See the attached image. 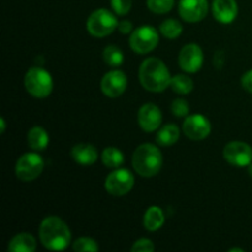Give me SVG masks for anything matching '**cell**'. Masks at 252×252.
Masks as SVG:
<instances>
[{"label": "cell", "instance_id": "obj_10", "mask_svg": "<svg viewBox=\"0 0 252 252\" xmlns=\"http://www.w3.org/2000/svg\"><path fill=\"white\" fill-rule=\"evenodd\" d=\"M185 135L192 140H202L206 139L209 134H211V122L208 118L204 117L203 115H196L187 116L185 118L184 126H182Z\"/></svg>", "mask_w": 252, "mask_h": 252}, {"label": "cell", "instance_id": "obj_7", "mask_svg": "<svg viewBox=\"0 0 252 252\" xmlns=\"http://www.w3.org/2000/svg\"><path fill=\"white\" fill-rule=\"evenodd\" d=\"M159 43V33L150 25H144L134 30L129 37V46L135 53L147 54L154 51Z\"/></svg>", "mask_w": 252, "mask_h": 252}, {"label": "cell", "instance_id": "obj_23", "mask_svg": "<svg viewBox=\"0 0 252 252\" xmlns=\"http://www.w3.org/2000/svg\"><path fill=\"white\" fill-rule=\"evenodd\" d=\"M102 58L105 63L111 68H118L120 65H122L123 61H125V56H123L122 51L118 47H116L115 44H110V46L103 49Z\"/></svg>", "mask_w": 252, "mask_h": 252}, {"label": "cell", "instance_id": "obj_18", "mask_svg": "<svg viewBox=\"0 0 252 252\" xmlns=\"http://www.w3.org/2000/svg\"><path fill=\"white\" fill-rule=\"evenodd\" d=\"M143 223H144V228L148 231L154 233V231L159 230L165 223V214L162 212V209L157 206H153L150 208H148L144 214Z\"/></svg>", "mask_w": 252, "mask_h": 252}, {"label": "cell", "instance_id": "obj_14", "mask_svg": "<svg viewBox=\"0 0 252 252\" xmlns=\"http://www.w3.org/2000/svg\"><path fill=\"white\" fill-rule=\"evenodd\" d=\"M162 115L154 103H144L138 111V123L144 132H155L161 126Z\"/></svg>", "mask_w": 252, "mask_h": 252}, {"label": "cell", "instance_id": "obj_6", "mask_svg": "<svg viewBox=\"0 0 252 252\" xmlns=\"http://www.w3.org/2000/svg\"><path fill=\"white\" fill-rule=\"evenodd\" d=\"M44 167L43 158L37 153H25L17 159L15 165V174L24 182L33 181L42 174Z\"/></svg>", "mask_w": 252, "mask_h": 252}, {"label": "cell", "instance_id": "obj_21", "mask_svg": "<svg viewBox=\"0 0 252 252\" xmlns=\"http://www.w3.org/2000/svg\"><path fill=\"white\" fill-rule=\"evenodd\" d=\"M101 160H102L103 165L106 167H110V169H118L120 166H122L123 162H125V155L121 152L120 149L113 147L106 148L105 150L101 154Z\"/></svg>", "mask_w": 252, "mask_h": 252}, {"label": "cell", "instance_id": "obj_28", "mask_svg": "<svg viewBox=\"0 0 252 252\" xmlns=\"http://www.w3.org/2000/svg\"><path fill=\"white\" fill-rule=\"evenodd\" d=\"M189 103L184 98H176L174 100L171 105V112L172 115L176 116V117H186L189 115Z\"/></svg>", "mask_w": 252, "mask_h": 252}, {"label": "cell", "instance_id": "obj_32", "mask_svg": "<svg viewBox=\"0 0 252 252\" xmlns=\"http://www.w3.org/2000/svg\"><path fill=\"white\" fill-rule=\"evenodd\" d=\"M224 61H225V57H224L223 52H216V54H214V65H216V68L220 69L224 65Z\"/></svg>", "mask_w": 252, "mask_h": 252}, {"label": "cell", "instance_id": "obj_17", "mask_svg": "<svg viewBox=\"0 0 252 252\" xmlns=\"http://www.w3.org/2000/svg\"><path fill=\"white\" fill-rule=\"evenodd\" d=\"M37 248L36 239L29 233H20L15 235L7 245L9 252H33Z\"/></svg>", "mask_w": 252, "mask_h": 252}, {"label": "cell", "instance_id": "obj_25", "mask_svg": "<svg viewBox=\"0 0 252 252\" xmlns=\"http://www.w3.org/2000/svg\"><path fill=\"white\" fill-rule=\"evenodd\" d=\"M175 0H147V6L154 14H166L171 11Z\"/></svg>", "mask_w": 252, "mask_h": 252}, {"label": "cell", "instance_id": "obj_12", "mask_svg": "<svg viewBox=\"0 0 252 252\" xmlns=\"http://www.w3.org/2000/svg\"><path fill=\"white\" fill-rule=\"evenodd\" d=\"M179 64L186 73H197L203 65V52L196 43L182 47L179 54Z\"/></svg>", "mask_w": 252, "mask_h": 252}, {"label": "cell", "instance_id": "obj_27", "mask_svg": "<svg viewBox=\"0 0 252 252\" xmlns=\"http://www.w3.org/2000/svg\"><path fill=\"white\" fill-rule=\"evenodd\" d=\"M111 6L118 16H125L132 9V0H111Z\"/></svg>", "mask_w": 252, "mask_h": 252}, {"label": "cell", "instance_id": "obj_34", "mask_svg": "<svg viewBox=\"0 0 252 252\" xmlns=\"http://www.w3.org/2000/svg\"><path fill=\"white\" fill-rule=\"evenodd\" d=\"M230 252H244V250L243 249H239V248H234V249H230V250H229Z\"/></svg>", "mask_w": 252, "mask_h": 252}, {"label": "cell", "instance_id": "obj_35", "mask_svg": "<svg viewBox=\"0 0 252 252\" xmlns=\"http://www.w3.org/2000/svg\"><path fill=\"white\" fill-rule=\"evenodd\" d=\"M248 171H249V175L252 177V162L248 166Z\"/></svg>", "mask_w": 252, "mask_h": 252}, {"label": "cell", "instance_id": "obj_3", "mask_svg": "<svg viewBox=\"0 0 252 252\" xmlns=\"http://www.w3.org/2000/svg\"><path fill=\"white\" fill-rule=\"evenodd\" d=\"M134 171L142 177H153L159 174L162 166V155L159 148L144 143L134 150L132 157Z\"/></svg>", "mask_w": 252, "mask_h": 252}, {"label": "cell", "instance_id": "obj_13", "mask_svg": "<svg viewBox=\"0 0 252 252\" xmlns=\"http://www.w3.org/2000/svg\"><path fill=\"white\" fill-rule=\"evenodd\" d=\"M179 14L187 22H199L208 14L207 0H180Z\"/></svg>", "mask_w": 252, "mask_h": 252}, {"label": "cell", "instance_id": "obj_16", "mask_svg": "<svg viewBox=\"0 0 252 252\" xmlns=\"http://www.w3.org/2000/svg\"><path fill=\"white\" fill-rule=\"evenodd\" d=\"M71 158L74 161L83 166H91L96 162L98 158V153L94 145L88 143H79L74 145L71 149Z\"/></svg>", "mask_w": 252, "mask_h": 252}, {"label": "cell", "instance_id": "obj_29", "mask_svg": "<svg viewBox=\"0 0 252 252\" xmlns=\"http://www.w3.org/2000/svg\"><path fill=\"white\" fill-rule=\"evenodd\" d=\"M154 250L155 246L153 244V241L145 238L137 240L133 244L132 248H130V251L132 252H153Z\"/></svg>", "mask_w": 252, "mask_h": 252}, {"label": "cell", "instance_id": "obj_30", "mask_svg": "<svg viewBox=\"0 0 252 252\" xmlns=\"http://www.w3.org/2000/svg\"><path fill=\"white\" fill-rule=\"evenodd\" d=\"M241 85L248 93L252 94V69L244 74L243 78H241Z\"/></svg>", "mask_w": 252, "mask_h": 252}, {"label": "cell", "instance_id": "obj_33", "mask_svg": "<svg viewBox=\"0 0 252 252\" xmlns=\"http://www.w3.org/2000/svg\"><path fill=\"white\" fill-rule=\"evenodd\" d=\"M5 128H6V123H5L4 118H0V133H4L5 132Z\"/></svg>", "mask_w": 252, "mask_h": 252}, {"label": "cell", "instance_id": "obj_1", "mask_svg": "<svg viewBox=\"0 0 252 252\" xmlns=\"http://www.w3.org/2000/svg\"><path fill=\"white\" fill-rule=\"evenodd\" d=\"M139 80L145 90L152 93H162L170 86L171 75L161 59L150 57L140 64Z\"/></svg>", "mask_w": 252, "mask_h": 252}, {"label": "cell", "instance_id": "obj_20", "mask_svg": "<svg viewBox=\"0 0 252 252\" xmlns=\"http://www.w3.org/2000/svg\"><path fill=\"white\" fill-rule=\"evenodd\" d=\"M180 138V129L174 123L165 125L164 127L158 130L157 142L161 147H171L179 140Z\"/></svg>", "mask_w": 252, "mask_h": 252}, {"label": "cell", "instance_id": "obj_26", "mask_svg": "<svg viewBox=\"0 0 252 252\" xmlns=\"http://www.w3.org/2000/svg\"><path fill=\"white\" fill-rule=\"evenodd\" d=\"M73 250L76 252H95L98 250V245L91 238H79L73 243Z\"/></svg>", "mask_w": 252, "mask_h": 252}, {"label": "cell", "instance_id": "obj_24", "mask_svg": "<svg viewBox=\"0 0 252 252\" xmlns=\"http://www.w3.org/2000/svg\"><path fill=\"white\" fill-rule=\"evenodd\" d=\"M160 33L165 37V38L169 39H175L179 38L181 36L182 31H184V27L180 24L177 20L175 19H167L164 22H161L159 27Z\"/></svg>", "mask_w": 252, "mask_h": 252}, {"label": "cell", "instance_id": "obj_8", "mask_svg": "<svg viewBox=\"0 0 252 252\" xmlns=\"http://www.w3.org/2000/svg\"><path fill=\"white\" fill-rule=\"evenodd\" d=\"M134 186V175L128 169H116L105 180V189L111 196L122 197Z\"/></svg>", "mask_w": 252, "mask_h": 252}, {"label": "cell", "instance_id": "obj_5", "mask_svg": "<svg viewBox=\"0 0 252 252\" xmlns=\"http://www.w3.org/2000/svg\"><path fill=\"white\" fill-rule=\"evenodd\" d=\"M118 26L117 17L107 9H97L89 16L86 21V30L89 33L97 38L108 36Z\"/></svg>", "mask_w": 252, "mask_h": 252}, {"label": "cell", "instance_id": "obj_4", "mask_svg": "<svg viewBox=\"0 0 252 252\" xmlns=\"http://www.w3.org/2000/svg\"><path fill=\"white\" fill-rule=\"evenodd\" d=\"M27 93L36 98H46L53 90L52 75L41 66L29 69L24 79Z\"/></svg>", "mask_w": 252, "mask_h": 252}, {"label": "cell", "instance_id": "obj_11", "mask_svg": "<svg viewBox=\"0 0 252 252\" xmlns=\"http://www.w3.org/2000/svg\"><path fill=\"white\" fill-rule=\"evenodd\" d=\"M127 85V76L122 70H118V69L108 71L101 79V90L103 95L111 98L120 97L126 91Z\"/></svg>", "mask_w": 252, "mask_h": 252}, {"label": "cell", "instance_id": "obj_19", "mask_svg": "<svg viewBox=\"0 0 252 252\" xmlns=\"http://www.w3.org/2000/svg\"><path fill=\"white\" fill-rule=\"evenodd\" d=\"M27 143H29V147L36 152L44 150L48 147L49 143L48 133L42 127L36 126V127L31 128L27 133Z\"/></svg>", "mask_w": 252, "mask_h": 252}, {"label": "cell", "instance_id": "obj_9", "mask_svg": "<svg viewBox=\"0 0 252 252\" xmlns=\"http://www.w3.org/2000/svg\"><path fill=\"white\" fill-rule=\"evenodd\" d=\"M223 157L233 166L248 167L252 162V148L248 143L234 140L224 147Z\"/></svg>", "mask_w": 252, "mask_h": 252}, {"label": "cell", "instance_id": "obj_15", "mask_svg": "<svg viewBox=\"0 0 252 252\" xmlns=\"http://www.w3.org/2000/svg\"><path fill=\"white\" fill-rule=\"evenodd\" d=\"M213 16L220 24H231L238 16L236 0H213L212 5Z\"/></svg>", "mask_w": 252, "mask_h": 252}, {"label": "cell", "instance_id": "obj_31", "mask_svg": "<svg viewBox=\"0 0 252 252\" xmlns=\"http://www.w3.org/2000/svg\"><path fill=\"white\" fill-rule=\"evenodd\" d=\"M118 31L121 32L122 34H128L132 32L133 30V24L128 20H123V21L118 22V26H117Z\"/></svg>", "mask_w": 252, "mask_h": 252}, {"label": "cell", "instance_id": "obj_22", "mask_svg": "<svg viewBox=\"0 0 252 252\" xmlns=\"http://www.w3.org/2000/svg\"><path fill=\"white\" fill-rule=\"evenodd\" d=\"M170 88L172 91L179 95H187L193 90V81L189 76L185 75V74H177L176 76L171 78V83H170Z\"/></svg>", "mask_w": 252, "mask_h": 252}, {"label": "cell", "instance_id": "obj_2", "mask_svg": "<svg viewBox=\"0 0 252 252\" xmlns=\"http://www.w3.org/2000/svg\"><path fill=\"white\" fill-rule=\"evenodd\" d=\"M39 240L42 245L52 251H62L70 243V230L59 217H47L39 225Z\"/></svg>", "mask_w": 252, "mask_h": 252}]
</instances>
